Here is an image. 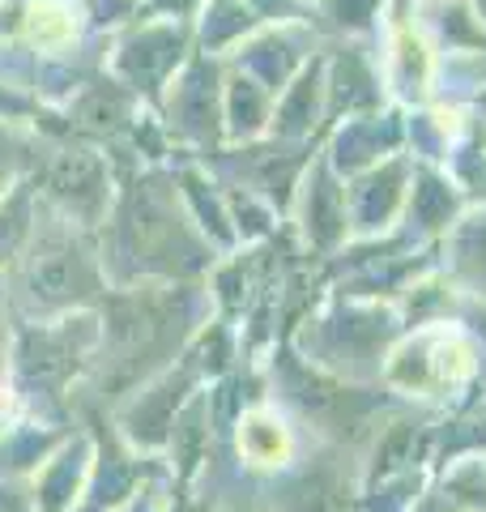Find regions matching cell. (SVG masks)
<instances>
[{"label": "cell", "instance_id": "cell-1", "mask_svg": "<svg viewBox=\"0 0 486 512\" xmlns=\"http://www.w3.org/2000/svg\"><path fill=\"white\" fill-rule=\"evenodd\" d=\"M239 448L256 461V466H278L286 457V431L273 423L269 414H252V419H243Z\"/></svg>", "mask_w": 486, "mask_h": 512}, {"label": "cell", "instance_id": "cell-2", "mask_svg": "<svg viewBox=\"0 0 486 512\" xmlns=\"http://www.w3.org/2000/svg\"><path fill=\"white\" fill-rule=\"evenodd\" d=\"M30 39H35V43H47V47H52V43H64V39H69L73 35V18H69V13H64L60 5H39L35 13H30Z\"/></svg>", "mask_w": 486, "mask_h": 512}, {"label": "cell", "instance_id": "cell-3", "mask_svg": "<svg viewBox=\"0 0 486 512\" xmlns=\"http://www.w3.org/2000/svg\"><path fill=\"white\" fill-rule=\"evenodd\" d=\"M0 427H5V397H0Z\"/></svg>", "mask_w": 486, "mask_h": 512}]
</instances>
